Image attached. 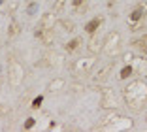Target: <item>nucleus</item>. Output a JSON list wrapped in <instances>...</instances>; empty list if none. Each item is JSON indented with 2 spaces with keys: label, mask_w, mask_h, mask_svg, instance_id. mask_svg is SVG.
Segmentation results:
<instances>
[{
  "label": "nucleus",
  "mask_w": 147,
  "mask_h": 132,
  "mask_svg": "<svg viewBox=\"0 0 147 132\" xmlns=\"http://www.w3.org/2000/svg\"><path fill=\"white\" fill-rule=\"evenodd\" d=\"M145 13H147V2L145 4H140L138 8H134L132 9V13H130V23H138L140 19H143L145 17Z\"/></svg>",
  "instance_id": "3"
},
{
  "label": "nucleus",
  "mask_w": 147,
  "mask_h": 132,
  "mask_svg": "<svg viewBox=\"0 0 147 132\" xmlns=\"http://www.w3.org/2000/svg\"><path fill=\"white\" fill-rule=\"evenodd\" d=\"M78 45H79V40H74V42H70V45H68V51H72V49H76Z\"/></svg>",
  "instance_id": "6"
},
{
  "label": "nucleus",
  "mask_w": 147,
  "mask_h": 132,
  "mask_svg": "<svg viewBox=\"0 0 147 132\" xmlns=\"http://www.w3.org/2000/svg\"><path fill=\"white\" fill-rule=\"evenodd\" d=\"M125 96H126V102H128V104L132 102V98H134V96H138L140 102H143L145 96H147V85H145V83H142V81H134L130 87H126Z\"/></svg>",
  "instance_id": "1"
},
{
  "label": "nucleus",
  "mask_w": 147,
  "mask_h": 132,
  "mask_svg": "<svg viewBox=\"0 0 147 132\" xmlns=\"http://www.w3.org/2000/svg\"><path fill=\"white\" fill-rule=\"evenodd\" d=\"M81 2H85V0H74V6H76V8H78V6L81 4Z\"/></svg>",
  "instance_id": "10"
},
{
  "label": "nucleus",
  "mask_w": 147,
  "mask_h": 132,
  "mask_svg": "<svg viewBox=\"0 0 147 132\" xmlns=\"http://www.w3.org/2000/svg\"><path fill=\"white\" fill-rule=\"evenodd\" d=\"M130 74H132V68H130V66H126V68H123V72H121V77H123V79H126V77H128Z\"/></svg>",
  "instance_id": "5"
},
{
  "label": "nucleus",
  "mask_w": 147,
  "mask_h": 132,
  "mask_svg": "<svg viewBox=\"0 0 147 132\" xmlns=\"http://www.w3.org/2000/svg\"><path fill=\"white\" fill-rule=\"evenodd\" d=\"M21 77H23V68L15 62V60H11V64H9V79H11V83L17 85Z\"/></svg>",
  "instance_id": "2"
},
{
  "label": "nucleus",
  "mask_w": 147,
  "mask_h": 132,
  "mask_svg": "<svg viewBox=\"0 0 147 132\" xmlns=\"http://www.w3.org/2000/svg\"><path fill=\"white\" fill-rule=\"evenodd\" d=\"M100 23H102V19H98V17H96V19H92V21L85 26V28H87V32H94V30H96V26H100Z\"/></svg>",
  "instance_id": "4"
},
{
  "label": "nucleus",
  "mask_w": 147,
  "mask_h": 132,
  "mask_svg": "<svg viewBox=\"0 0 147 132\" xmlns=\"http://www.w3.org/2000/svg\"><path fill=\"white\" fill-rule=\"evenodd\" d=\"M9 34H17V23H11V32Z\"/></svg>",
  "instance_id": "8"
},
{
  "label": "nucleus",
  "mask_w": 147,
  "mask_h": 132,
  "mask_svg": "<svg viewBox=\"0 0 147 132\" xmlns=\"http://www.w3.org/2000/svg\"><path fill=\"white\" fill-rule=\"evenodd\" d=\"M40 102H42V98H36V100H34V104H32V106H34V108H38V106H40Z\"/></svg>",
  "instance_id": "9"
},
{
  "label": "nucleus",
  "mask_w": 147,
  "mask_h": 132,
  "mask_svg": "<svg viewBox=\"0 0 147 132\" xmlns=\"http://www.w3.org/2000/svg\"><path fill=\"white\" fill-rule=\"evenodd\" d=\"M62 4H64V0H57V6H55V12H61V9H62Z\"/></svg>",
  "instance_id": "7"
}]
</instances>
